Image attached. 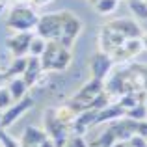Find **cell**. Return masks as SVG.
<instances>
[{
	"instance_id": "cell-15",
	"label": "cell",
	"mask_w": 147,
	"mask_h": 147,
	"mask_svg": "<svg viewBox=\"0 0 147 147\" xmlns=\"http://www.w3.org/2000/svg\"><path fill=\"white\" fill-rule=\"evenodd\" d=\"M125 108L121 106V104H108V106H104L102 110H99V115H97V123H108V121H115V119L119 117H125Z\"/></svg>"
},
{
	"instance_id": "cell-19",
	"label": "cell",
	"mask_w": 147,
	"mask_h": 147,
	"mask_svg": "<svg viewBox=\"0 0 147 147\" xmlns=\"http://www.w3.org/2000/svg\"><path fill=\"white\" fill-rule=\"evenodd\" d=\"M115 142L117 140H115V136L112 134V130L106 129L102 134H99V138L93 142V144H90V147H112Z\"/></svg>"
},
{
	"instance_id": "cell-7",
	"label": "cell",
	"mask_w": 147,
	"mask_h": 147,
	"mask_svg": "<svg viewBox=\"0 0 147 147\" xmlns=\"http://www.w3.org/2000/svg\"><path fill=\"white\" fill-rule=\"evenodd\" d=\"M112 65H114V60H112L110 54H106V52L93 54V58H91V61H90L91 76H93L95 80H102L104 82V78H106L112 71Z\"/></svg>"
},
{
	"instance_id": "cell-13",
	"label": "cell",
	"mask_w": 147,
	"mask_h": 147,
	"mask_svg": "<svg viewBox=\"0 0 147 147\" xmlns=\"http://www.w3.org/2000/svg\"><path fill=\"white\" fill-rule=\"evenodd\" d=\"M43 67H41V60L37 56H28V65H26V71L24 75H22V78H24V82L30 86H34V84L37 82V80L43 76Z\"/></svg>"
},
{
	"instance_id": "cell-17",
	"label": "cell",
	"mask_w": 147,
	"mask_h": 147,
	"mask_svg": "<svg viewBox=\"0 0 147 147\" xmlns=\"http://www.w3.org/2000/svg\"><path fill=\"white\" fill-rule=\"evenodd\" d=\"M26 65H28V56H19L13 58V61L9 63V69H7L6 76H22L26 71Z\"/></svg>"
},
{
	"instance_id": "cell-12",
	"label": "cell",
	"mask_w": 147,
	"mask_h": 147,
	"mask_svg": "<svg viewBox=\"0 0 147 147\" xmlns=\"http://www.w3.org/2000/svg\"><path fill=\"white\" fill-rule=\"evenodd\" d=\"M138 52H142V43H140V37L138 39H127L121 47H117L114 52L110 54L114 61H127L130 60L132 56H136Z\"/></svg>"
},
{
	"instance_id": "cell-5",
	"label": "cell",
	"mask_w": 147,
	"mask_h": 147,
	"mask_svg": "<svg viewBox=\"0 0 147 147\" xmlns=\"http://www.w3.org/2000/svg\"><path fill=\"white\" fill-rule=\"evenodd\" d=\"M34 106L32 97H22L21 100H15L11 106H7L6 110H2V121H0V129H7L17 121L21 115H24L30 108Z\"/></svg>"
},
{
	"instance_id": "cell-26",
	"label": "cell",
	"mask_w": 147,
	"mask_h": 147,
	"mask_svg": "<svg viewBox=\"0 0 147 147\" xmlns=\"http://www.w3.org/2000/svg\"><path fill=\"white\" fill-rule=\"evenodd\" d=\"M129 144L132 147H147V140L142 138V136H138V134H134V136L129 140Z\"/></svg>"
},
{
	"instance_id": "cell-33",
	"label": "cell",
	"mask_w": 147,
	"mask_h": 147,
	"mask_svg": "<svg viewBox=\"0 0 147 147\" xmlns=\"http://www.w3.org/2000/svg\"><path fill=\"white\" fill-rule=\"evenodd\" d=\"M65 147H73L71 144H69V140H67V144H65Z\"/></svg>"
},
{
	"instance_id": "cell-9",
	"label": "cell",
	"mask_w": 147,
	"mask_h": 147,
	"mask_svg": "<svg viewBox=\"0 0 147 147\" xmlns=\"http://www.w3.org/2000/svg\"><path fill=\"white\" fill-rule=\"evenodd\" d=\"M32 32H17L7 39V49L13 54V58L19 56H28L30 50V41H32Z\"/></svg>"
},
{
	"instance_id": "cell-29",
	"label": "cell",
	"mask_w": 147,
	"mask_h": 147,
	"mask_svg": "<svg viewBox=\"0 0 147 147\" xmlns=\"http://www.w3.org/2000/svg\"><path fill=\"white\" fill-rule=\"evenodd\" d=\"M37 147H56V145H54V140H50V138H47V140H45L43 144H39Z\"/></svg>"
},
{
	"instance_id": "cell-36",
	"label": "cell",
	"mask_w": 147,
	"mask_h": 147,
	"mask_svg": "<svg viewBox=\"0 0 147 147\" xmlns=\"http://www.w3.org/2000/svg\"><path fill=\"white\" fill-rule=\"evenodd\" d=\"M0 121H2V112H0Z\"/></svg>"
},
{
	"instance_id": "cell-2",
	"label": "cell",
	"mask_w": 147,
	"mask_h": 147,
	"mask_svg": "<svg viewBox=\"0 0 147 147\" xmlns=\"http://www.w3.org/2000/svg\"><path fill=\"white\" fill-rule=\"evenodd\" d=\"M37 21V13L26 4H17L7 15V28L15 30V32H30L32 28H36Z\"/></svg>"
},
{
	"instance_id": "cell-16",
	"label": "cell",
	"mask_w": 147,
	"mask_h": 147,
	"mask_svg": "<svg viewBox=\"0 0 147 147\" xmlns=\"http://www.w3.org/2000/svg\"><path fill=\"white\" fill-rule=\"evenodd\" d=\"M7 90H9L11 97H13V102L15 100H21L22 97H26V91H28V84L24 82L22 76H17V78H11L9 84H7Z\"/></svg>"
},
{
	"instance_id": "cell-28",
	"label": "cell",
	"mask_w": 147,
	"mask_h": 147,
	"mask_svg": "<svg viewBox=\"0 0 147 147\" xmlns=\"http://www.w3.org/2000/svg\"><path fill=\"white\" fill-rule=\"evenodd\" d=\"M140 43H142V50H147V34L140 36Z\"/></svg>"
},
{
	"instance_id": "cell-11",
	"label": "cell",
	"mask_w": 147,
	"mask_h": 147,
	"mask_svg": "<svg viewBox=\"0 0 147 147\" xmlns=\"http://www.w3.org/2000/svg\"><path fill=\"white\" fill-rule=\"evenodd\" d=\"M125 41L127 39L121 36V34L115 32V30H112L108 24L102 26V32H100V45H102V52L112 54L117 47H121Z\"/></svg>"
},
{
	"instance_id": "cell-32",
	"label": "cell",
	"mask_w": 147,
	"mask_h": 147,
	"mask_svg": "<svg viewBox=\"0 0 147 147\" xmlns=\"http://www.w3.org/2000/svg\"><path fill=\"white\" fill-rule=\"evenodd\" d=\"M144 104H145V108H147V91H145V99H144Z\"/></svg>"
},
{
	"instance_id": "cell-30",
	"label": "cell",
	"mask_w": 147,
	"mask_h": 147,
	"mask_svg": "<svg viewBox=\"0 0 147 147\" xmlns=\"http://www.w3.org/2000/svg\"><path fill=\"white\" fill-rule=\"evenodd\" d=\"M125 145H127V142H115L112 147H125Z\"/></svg>"
},
{
	"instance_id": "cell-20",
	"label": "cell",
	"mask_w": 147,
	"mask_h": 147,
	"mask_svg": "<svg viewBox=\"0 0 147 147\" xmlns=\"http://www.w3.org/2000/svg\"><path fill=\"white\" fill-rule=\"evenodd\" d=\"M129 7L138 19H147V0H129Z\"/></svg>"
},
{
	"instance_id": "cell-18",
	"label": "cell",
	"mask_w": 147,
	"mask_h": 147,
	"mask_svg": "<svg viewBox=\"0 0 147 147\" xmlns=\"http://www.w3.org/2000/svg\"><path fill=\"white\" fill-rule=\"evenodd\" d=\"M45 49H47V39H43V37H39V36H34L32 41H30L28 56H37V58H41V54L45 52Z\"/></svg>"
},
{
	"instance_id": "cell-31",
	"label": "cell",
	"mask_w": 147,
	"mask_h": 147,
	"mask_svg": "<svg viewBox=\"0 0 147 147\" xmlns=\"http://www.w3.org/2000/svg\"><path fill=\"white\" fill-rule=\"evenodd\" d=\"M36 2H37V4H49L50 0H36Z\"/></svg>"
},
{
	"instance_id": "cell-4",
	"label": "cell",
	"mask_w": 147,
	"mask_h": 147,
	"mask_svg": "<svg viewBox=\"0 0 147 147\" xmlns=\"http://www.w3.org/2000/svg\"><path fill=\"white\" fill-rule=\"evenodd\" d=\"M45 132L50 140H54L56 147H65L69 136H71L69 127L58 119L56 110H47V114H45Z\"/></svg>"
},
{
	"instance_id": "cell-24",
	"label": "cell",
	"mask_w": 147,
	"mask_h": 147,
	"mask_svg": "<svg viewBox=\"0 0 147 147\" xmlns=\"http://www.w3.org/2000/svg\"><path fill=\"white\" fill-rule=\"evenodd\" d=\"M11 104H13V97H11L9 90L4 88V86H0V112L6 110L7 106H11Z\"/></svg>"
},
{
	"instance_id": "cell-8",
	"label": "cell",
	"mask_w": 147,
	"mask_h": 147,
	"mask_svg": "<svg viewBox=\"0 0 147 147\" xmlns=\"http://www.w3.org/2000/svg\"><path fill=\"white\" fill-rule=\"evenodd\" d=\"M80 30H82V22L78 21V17H75V15H71V13H65L63 32H61V37H60V45H63L65 49H69L75 43V39L80 34Z\"/></svg>"
},
{
	"instance_id": "cell-3",
	"label": "cell",
	"mask_w": 147,
	"mask_h": 147,
	"mask_svg": "<svg viewBox=\"0 0 147 147\" xmlns=\"http://www.w3.org/2000/svg\"><path fill=\"white\" fill-rule=\"evenodd\" d=\"M65 13L67 11H61V13H49L39 17L36 24V34L39 37L47 41H60L61 32H63V21H65Z\"/></svg>"
},
{
	"instance_id": "cell-22",
	"label": "cell",
	"mask_w": 147,
	"mask_h": 147,
	"mask_svg": "<svg viewBox=\"0 0 147 147\" xmlns=\"http://www.w3.org/2000/svg\"><path fill=\"white\" fill-rule=\"evenodd\" d=\"M117 2H119V0H97V2H95V7H97L99 13L110 15V13H114V11H115Z\"/></svg>"
},
{
	"instance_id": "cell-21",
	"label": "cell",
	"mask_w": 147,
	"mask_h": 147,
	"mask_svg": "<svg viewBox=\"0 0 147 147\" xmlns=\"http://www.w3.org/2000/svg\"><path fill=\"white\" fill-rule=\"evenodd\" d=\"M130 69L138 78V86L147 91V65H130Z\"/></svg>"
},
{
	"instance_id": "cell-10",
	"label": "cell",
	"mask_w": 147,
	"mask_h": 147,
	"mask_svg": "<svg viewBox=\"0 0 147 147\" xmlns=\"http://www.w3.org/2000/svg\"><path fill=\"white\" fill-rule=\"evenodd\" d=\"M108 26H110L112 30H115V32H119L125 39H138V37L142 36L140 26H138L134 21H130V19H117V21H110V22H108Z\"/></svg>"
},
{
	"instance_id": "cell-23",
	"label": "cell",
	"mask_w": 147,
	"mask_h": 147,
	"mask_svg": "<svg viewBox=\"0 0 147 147\" xmlns=\"http://www.w3.org/2000/svg\"><path fill=\"white\" fill-rule=\"evenodd\" d=\"M125 115H127V117H130V119H134V121H144V119L147 117V108H145L144 102H140V104H136L134 108L127 110Z\"/></svg>"
},
{
	"instance_id": "cell-27",
	"label": "cell",
	"mask_w": 147,
	"mask_h": 147,
	"mask_svg": "<svg viewBox=\"0 0 147 147\" xmlns=\"http://www.w3.org/2000/svg\"><path fill=\"white\" fill-rule=\"evenodd\" d=\"M136 134L142 138H145L147 140V119H144V121H138V129H136Z\"/></svg>"
},
{
	"instance_id": "cell-39",
	"label": "cell",
	"mask_w": 147,
	"mask_h": 147,
	"mask_svg": "<svg viewBox=\"0 0 147 147\" xmlns=\"http://www.w3.org/2000/svg\"><path fill=\"white\" fill-rule=\"evenodd\" d=\"M21 147H26V145H21Z\"/></svg>"
},
{
	"instance_id": "cell-25",
	"label": "cell",
	"mask_w": 147,
	"mask_h": 147,
	"mask_svg": "<svg viewBox=\"0 0 147 147\" xmlns=\"http://www.w3.org/2000/svg\"><path fill=\"white\" fill-rule=\"evenodd\" d=\"M0 147H19L17 142L6 132V129H0Z\"/></svg>"
},
{
	"instance_id": "cell-38",
	"label": "cell",
	"mask_w": 147,
	"mask_h": 147,
	"mask_svg": "<svg viewBox=\"0 0 147 147\" xmlns=\"http://www.w3.org/2000/svg\"><path fill=\"white\" fill-rule=\"evenodd\" d=\"M19 2H24V0H19Z\"/></svg>"
},
{
	"instance_id": "cell-34",
	"label": "cell",
	"mask_w": 147,
	"mask_h": 147,
	"mask_svg": "<svg viewBox=\"0 0 147 147\" xmlns=\"http://www.w3.org/2000/svg\"><path fill=\"white\" fill-rule=\"evenodd\" d=\"M125 147H132V145H130V144H129V142H127V145H125Z\"/></svg>"
},
{
	"instance_id": "cell-37",
	"label": "cell",
	"mask_w": 147,
	"mask_h": 147,
	"mask_svg": "<svg viewBox=\"0 0 147 147\" xmlns=\"http://www.w3.org/2000/svg\"><path fill=\"white\" fill-rule=\"evenodd\" d=\"M2 78H4V76H2V75H0V80H2Z\"/></svg>"
},
{
	"instance_id": "cell-35",
	"label": "cell",
	"mask_w": 147,
	"mask_h": 147,
	"mask_svg": "<svg viewBox=\"0 0 147 147\" xmlns=\"http://www.w3.org/2000/svg\"><path fill=\"white\" fill-rule=\"evenodd\" d=\"M4 2H7V0H0V4H4Z\"/></svg>"
},
{
	"instance_id": "cell-14",
	"label": "cell",
	"mask_w": 147,
	"mask_h": 147,
	"mask_svg": "<svg viewBox=\"0 0 147 147\" xmlns=\"http://www.w3.org/2000/svg\"><path fill=\"white\" fill-rule=\"evenodd\" d=\"M47 132L45 129H39V127H26L24 132H22V145L26 147H37L39 144H43L47 140Z\"/></svg>"
},
{
	"instance_id": "cell-6",
	"label": "cell",
	"mask_w": 147,
	"mask_h": 147,
	"mask_svg": "<svg viewBox=\"0 0 147 147\" xmlns=\"http://www.w3.org/2000/svg\"><path fill=\"white\" fill-rule=\"evenodd\" d=\"M136 129H138V121L127 117V115L115 119V121H110V127H108V130H112V134L115 136L117 142H129L136 134Z\"/></svg>"
},
{
	"instance_id": "cell-1",
	"label": "cell",
	"mask_w": 147,
	"mask_h": 147,
	"mask_svg": "<svg viewBox=\"0 0 147 147\" xmlns=\"http://www.w3.org/2000/svg\"><path fill=\"white\" fill-rule=\"evenodd\" d=\"M39 60L43 71H63L71 63V50L60 45V41H47V49Z\"/></svg>"
}]
</instances>
